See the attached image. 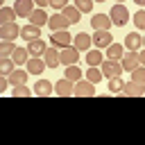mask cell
<instances>
[{"label": "cell", "mask_w": 145, "mask_h": 145, "mask_svg": "<svg viewBox=\"0 0 145 145\" xmlns=\"http://www.w3.org/2000/svg\"><path fill=\"white\" fill-rule=\"evenodd\" d=\"M11 95L14 97H29V95H34V88H27L25 84H20V86H14Z\"/></svg>", "instance_id": "cell-31"}, {"label": "cell", "mask_w": 145, "mask_h": 145, "mask_svg": "<svg viewBox=\"0 0 145 145\" xmlns=\"http://www.w3.org/2000/svg\"><path fill=\"white\" fill-rule=\"evenodd\" d=\"M14 68H16V63H14L11 57H2L0 59V75H9V72H14Z\"/></svg>", "instance_id": "cell-29"}, {"label": "cell", "mask_w": 145, "mask_h": 145, "mask_svg": "<svg viewBox=\"0 0 145 145\" xmlns=\"http://www.w3.org/2000/svg\"><path fill=\"white\" fill-rule=\"evenodd\" d=\"M122 54H125V45H122V43H111V45L106 48V59H116V61H120Z\"/></svg>", "instance_id": "cell-26"}, {"label": "cell", "mask_w": 145, "mask_h": 145, "mask_svg": "<svg viewBox=\"0 0 145 145\" xmlns=\"http://www.w3.org/2000/svg\"><path fill=\"white\" fill-rule=\"evenodd\" d=\"M75 95H77V97H93V95H95V84L88 82V79L75 82Z\"/></svg>", "instance_id": "cell-5"}, {"label": "cell", "mask_w": 145, "mask_h": 145, "mask_svg": "<svg viewBox=\"0 0 145 145\" xmlns=\"http://www.w3.org/2000/svg\"><path fill=\"white\" fill-rule=\"evenodd\" d=\"M104 75H102V70H100V66H88V70H86V79L88 82H93V84H97L100 79H102Z\"/></svg>", "instance_id": "cell-30"}, {"label": "cell", "mask_w": 145, "mask_h": 145, "mask_svg": "<svg viewBox=\"0 0 145 145\" xmlns=\"http://www.w3.org/2000/svg\"><path fill=\"white\" fill-rule=\"evenodd\" d=\"M20 39H25V41H36V39H41V27L34 25V23H27V25L20 29Z\"/></svg>", "instance_id": "cell-15"}, {"label": "cell", "mask_w": 145, "mask_h": 145, "mask_svg": "<svg viewBox=\"0 0 145 145\" xmlns=\"http://www.w3.org/2000/svg\"><path fill=\"white\" fill-rule=\"evenodd\" d=\"M109 16H111V23L118 25V27H125L127 20H129V11H127V7H125L122 2H116V5L111 7Z\"/></svg>", "instance_id": "cell-1"}, {"label": "cell", "mask_w": 145, "mask_h": 145, "mask_svg": "<svg viewBox=\"0 0 145 145\" xmlns=\"http://www.w3.org/2000/svg\"><path fill=\"white\" fill-rule=\"evenodd\" d=\"M120 63H122V70L131 72L134 68H138V66H140V57H138V52H131V50H127V54H122Z\"/></svg>", "instance_id": "cell-9"}, {"label": "cell", "mask_w": 145, "mask_h": 145, "mask_svg": "<svg viewBox=\"0 0 145 145\" xmlns=\"http://www.w3.org/2000/svg\"><path fill=\"white\" fill-rule=\"evenodd\" d=\"M66 5H68V0H50V7H52V9H59V11H61Z\"/></svg>", "instance_id": "cell-37"}, {"label": "cell", "mask_w": 145, "mask_h": 145, "mask_svg": "<svg viewBox=\"0 0 145 145\" xmlns=\"http://www.w3.org/2000/svg\"><path fill=\"white\" fill-rule=\"evenodd\" d=\"M27 50L32 57H43V52L48 50V45L43 43V39H36V41H27Z\"/></svg>", "instance_id": "cell-21"}, {"label": "cell", "mask_w": 145, "mask_h": 145, "mask_svg": "<svg viewBox=\"0 0 145 145\" xmlns=\"http://www.w3.org/2000/svg\"><path fill=\"white\" fill-rule=\"evenodd\" d=\"M27 75H29V72L20 70V66H18V68H14V72H9L7 77H9L11 86H20V84H25V82H27Z\"/></svg>", "instance_id": "cell-25"}, {"label": "cell", "mask_w": 145, "mask_h": 145, "mask_svg": "<svg viewBox=\"0 0 145 145\" xmlns=\"http://www.w3.org/2000/svg\"><path fill=\"white\" fill-rule=\"evenodd\" d=\"M143 48H145V36H143Z\"/></svg>", "instance_id": "cell-41"}, {"label": "cell", "mask_w": 145, "mask_h": 145, "mask_svg": "<svg viewBox=\"0 0 145 145\" xmlns=\"http://www.w3.org/2000/svg\"><path fill=\"white\" fill-rule=\"evenodd\" d=\"M127 50H131V52H138L140 48H143V36L140 34H136V32H131V34H127L125 36V43H122Z\"/></svg>", "instance_id": "cell-16"}, {"label": "cell", "mask_w": 145, "mask_h": 145, "mask_svg": "<svg viewBox=\"0 0 145 145\" xmlns=\"http://www.w3.org/2000/svg\"><path fill=\"white\" fill-rule=\"evenodd\" d=\"M131 82H136V84H143V86H145V66H138V68H134V70H131Z\"/></svg>", "instance_id": "cell-32"}, {"label": "cell", "mask_w": 145, "mask_h": 145, "mask_svg": "<svg viewBox=\"0 0 145 145\" xmlns=\"http://www.w3.org/2000/svg\"><path fill=\"white\" fill-rule=\"evenodd\" d=\"M59 59H61L63 66H72V63H77V59H79V50H77L75 45L61 48V50H59Z\"/></svg>", "instance_id": "cell-4"}, {"label": "cell", "mask_w": 145, "mask_h": 145, "mask_svg": "<svg viewBox=\"0 0 145 145\" xmlns=\"http://www.w3.org/2000/svg\"><path fill=\"white\" fill-rule=\"evenodd\" d=\"M134 25H136V29H145V9L134 14Z\"/></svg>", "instance_id": "cell-36"}, {"label": "cell", "mask_w": 145, "mask_h": 145, "mask_svg": "<svg viewBox=\"0 0 145 145\" xmlns=\"http://www.w3.org/2000/svg\"><path fill=\"white\" fill-rule=\"evenodd\" d=\"M91 43H93V36L86 34V32H79V34H75V39H72V45H75L79 52H88V50H91Z\"/></svg>", "instance_id": "cell-10"}, {"label": "cell", "mask_w": 145, "mask_h": 145, "mask_svg": "<svg viewBox=\"0 0 145 145\" xmlns=\"http://www.w3.org/2000/svg\"><path fill=\"white\" fill-rule=\"evenodd\" d=\"M100 70H102V75L106 77V79H113V77H120L125 70H122V63L120 61H116V59H104L102 63H100Z\"/></svg>", "instance_id": "cell-2"}, {"label": "cell", "mask_w": 145, "mask_h": 145, "mask_svg": "<svg viewBox=\"0 0 145 145\" xmlns=\"http://www.w3.org/2000/svg\"><path fill=\"white\" fill-rule=\"evenodd\" d=\"M14 50H16L14 41H2V43H0V57H11Z\"/></svg>", "instance_id": "cell-33"}, {"label": "cell", "mask_w": 145, "mask_h": 145, "mask_svg": "<svg viewBox=\"0 0 145 145\" xmlns=\"http://www.w3.org/2000/svg\"><path fill=\"white\" fill-rule=\"evenodd\" d=\"M20 29L23 27H18L16 20L14 23H5V25H0V36H2V41H16L20 36Z\"/></svg>", "instance_id": "cell-3"}, {"label": "cell", "mask_w": 145, "mask_h": 145, "mask_svg": "<svg viewBox=\"0 0 145 145\" xmlns=\"http://www.w3.org/2000/svg\"><path fill=\"white\" fill-rule=\"evenodd\" d=\"M122 86H125V82H122L120 77L109 79V93H122Z\"/></svg>", "instance_id": "cell-34"}, {"label": "cell", "mask_w": 145, "mask_h": 145, "mask_svg": "<svg viewBox=\"0 0 145 145\" xmlns=\"http://www.w3.org/2000/svg\"><path fill=\"white\" fill-rule=\"evenodd\" d=\"M104 59H106V57L100 52V48H91V50L86 52V63H88V66H100Z\"/></svg>", "instance_id": "cell-24"}, {"label": "cell", "mask_w": 145, "mask_h": 145, "mask_svg": "<svg viewBox=\"0 0 145 145\" xmlns=\"http://www.w3.org/2000/svg\"><path fill=\"white\" fill-rule=\"evenodd\" d=\"M95 2H104V0H95Z\"/></svg>", "instance_id": "cell-42"}, {"label": "cell", "mask_w": 145, "mask_h": 145, "mask_svg": "<svg viewBox=\"0 0 145 145\" xmlns=\"http://www.w3.org/2000/svg\"><path fill=\"white\" fill-rule=\"evenodd\" d=\"M82 72H84V70H79V68H77V63H72V66H66L63 77H68L70 82H79V79H82Z\"/></svg>", "instance_id": "cell-28"}, {"label": "cell", "mask_w": 145, "mask_h": 145, "mask_svg": "<svg viewBox=\"0 0 145 145\" xmlns=\"http://www.w3.org/2000/svg\"><path fill=\"white\" fill-rule=\"evenodd\" d=\"M52 91H54L52 82H48V79H36V84H34V95L48 97V95H52Z\"/></svg>", "instance_id": "cell-17"}, {"label": "cell", "mask_w": 145, "mask_h": 145, "mask_svg": "<svg viewBox=\"0 0 145 145\" xmlns=\"http://www.w3.org/2000/svg\"><path fill=\"white\" fill-rule=\"evenodd\" d=\"M43 61L48 63V68H57V66L61 63V59H59V48H57V45H50V48L43 52Z\"/></svg>", "instance_id": "cell-14"}, {"label": "cell", "mask_w": 145, "mask_h": 145, "mask_svg": "<svg viewBox=\"0 0 145 145\" xmlns=\"http://www.w3.org/2000/svg\"><path fill=\"white\" fill-rule=\"evenodd\" d=\"M116 2H122V0H116Z\"/></svg>", "instance_id": "cell-43"}, {"label": "cell", "mask_w": 145, "mask_h": 145, "mask_svg": "<svg viewBox=\"0 0 145 145\" xmlns=\"http://www.w3.org/2000/svg\"><path fill=\"white\" fill-rule=\"evenodd\" d=\"M54 93L61 95V97H70V95H75V82H70L68 77L59 79V82L54 84Z\"/></svg>", "instance_id": "cell-7"}, {"label": "cell", "mask_w": 145, "mask_h": 145, "mask_svg": "<svg viewBox=\"0 0 145 145\" xmlns=\"http://www.w3.org/2000/svg\"><path fill=\"white\" fill-rule=\"evenodd\" d=\"M34 2H36V7H41V9H43V7H48V5H50V0H34Z\"/></svg>", "instance_id": "cell-38"}, {"label": "cell", "mask_w": 145, "mask_h": 145, "mask_svg": "<svg viewBox=\"0 0 145 145\" xmlns=\"http://www.w3.org/2000/svg\"><path fill=\"white\" fill-rule=\"evenodd\" d=\"M122 93L127 97H140V95H145V86L143 84H136V82H127L122 86Z\"/></svg>", "instance_id": "cell-18"}, {"label": "cell", "mask_w": 145, "mask_h": 145, "mask_svg": "<svg viewBox=\"0 0 145 145\" xmlns=\"http://www.w3.org/2000/svg\"><path fill=\"white\" fill-rule=\"evenodd\" d=\"M93 2H95V0H75V7H77L82 14H91V9H93Z\"/></svg>", "instance_id": "cell-35"}, {"label": "cell", "mask_w": 145, "mask_h": 145, "mask_svg": "<svg viewBox=\"0 0 145 145\" xmlns=\"http://www.w3.org/2000/svg\"><path fill=\"white\" fill-rule=\"evenodd\" d=\"M48 27H50L52 32H59V29H68V27H70V23H68V18H66L63 14H54V16H50Z\"/></svg>", "instance_id": "cell-12"}, {"label": "cell", "mask_w": 145, "mask_h": 145, "mask_svg": "<svg viewBox=\"0 0 145 145\" xmlns=\"http://www.w3.org/2000/svg\"><path fill=\"white\" fill-rule=\"evenodd\" d=\"M14 9H16L18 18H29V14L34 11V0H16Z\"/></svg>", "instance_id": "cell-11"}, {"label": "cell", "mask_w": 145, "mask_h": 145, "mask_svg": "<svg viewBox=\"0 0 145 145\" xmlns=\"http://www.w3.org/2000/svg\"><path fill=\"white\" fill-rule=\"evenodd\" d=\"M11 59H14L16 66H27V61H29V50H27V48H16L14 54H11Z\"/></svg>", "instance_id": "cell-23"}, {"label": "cell", "mask_w": 145, "mask_h": 145, "mask_svg": "<svg viewBox=\"0 0 145 145\" xmlns=\"http://www.w3.org/2000/svg\"><path fill=\"white\" fill-rule=\"evenodd\" d=\"M111 43H113V39H111L109 29H95L93 32V45L95 48H109Z\"/></svg>", "instance_id": "cell-8"}, {"label": "cell", "mask_w": 145, "mask_h": 145, "mask_svg": "<svg viewBox=\"0 0 145 145\" xmlns=\"http://www.w3.org/2000/svg\"><path fill=\"white\" fill-rule=\"evenodd\" d=\"M134 2H136V5H140V7L145 5V0H134Z\"/></svg>", "instance_id": "cell-40"}, {"label": "cell", "mask_w": 145, "mask_h": 145, "mask_svg": "<svg viewBox=\"0 0 145 145\" xmlns=\"http://www.w3.org/2000/svg\"><path fill=\"white\" fill-rule=\"evenodd\" d=\"M61 14L68 18V23L70 25H75V23H79V18H82V11L75 7V5H66L63 9H61Z\"/></svg>", "instance_id": "cell-20"}, {"label": "cell", "mask_w": 145, "mask_h": 145, "mask_svg": "<svg viewBox=\"0 0 145 145\" xmlns=\"http://www.w3.org/2000/svg\"><path fill=\"white\" fill-rule=\"evenodd\" d=\"M16 18H18V14H16L14 7H2V9H0V25H5V23H14Z\"/></svg>", "instance_id": "cell-27"}, {"label": "cell", "mask_w": 145, "mask_h": 145, "mask_svg": "<svg viewBox=\"0 0 145 145\" xmlns=\"http://www.w3.org/2000/svg\"><path fill=\"white\" fill-rule=\"evenodd\" d=\"M72 39H75V36H70V32H68V29L52 32V45H57L59 50H61V48H68V45H72Z\"/></svg>", "instance_id": "cell-6"}, {"label": "cell", "mask_w": 145, "mask_h": 145, "mask_svg": "<svg viewBox=\"0 0 145 145\" xmlns=\"http://www.w3.org/2000/svg\"><path fill=\"white\" fill-rule=\"evenodd\" d=\"M113 23H111V16L109 14H95L93 18H91V27H93V32L95 29H109Z\"/></svg>", "instance_id": "cell-13"}, {"label": "cell", "mask_w": 145, "mask_h": 145, "mask_svg": "<svg viewBox=\"0 0 145 145\" xmlns=\"http://www.w3.org/2000/svg\"><path fill=\"white\" fill-rule=\"evenodd\" d=\"M48 20H50V16L39 7V9H34L32 14H29V23H34V25H39V27H43V25H48Z\"/></svg>", "instance_id": "cell-22"}, {"label": "cell", "mask_w": 145, "mask_h": 145, "mask_svg": "<svg viewBox=\"0 0 145 145\" xmlns=\"http://www.w3.org/2000/svg\"><path fill=\"white\" fill-rule=\"evenodd\" d=\"M45 68H48V63L43 61V57H29V61H27V72L39 75V72H43Z\"/></svg>", "instance_id": "cell-19"}, {"label": "cell", "mask_w": 145, "mask_h": 145, "mask_svg": "<svg viewBox=\"0 0 145 145\" xmlns=\"http://www.w3.org/2000/svg\"><path fill=\"white\" fill-rule=\"evenodd\" d=\"M138 57H140V66H145V48L138 50Z\"/></svg>", "instance_id": "cell-39"}]
</instances>
